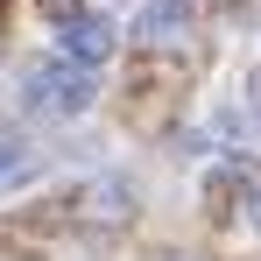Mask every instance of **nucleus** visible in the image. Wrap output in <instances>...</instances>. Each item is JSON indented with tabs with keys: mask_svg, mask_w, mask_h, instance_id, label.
Returning <instances> with one entry per match:
<instances>
[{
	"mask_svg": "<svg viewBox=\"0 0 261 261\" xmlns=\"http://www.w3.org/2000/svg\"><path fill=\"white\" fill-rule=\"evenodd\" d=\"M21 106L29 113H43V120H78L92 113V99H99V78H92L85 64H71V57H36V64H21Z\"/></svg>",
	"mask_w": 261,
	"mask_h": 261,
	"instance_id": "nucleus-1",
	"label": "nucleus"
},
{
	"mask_svg": "<svg viewBox=\"0 0 261 261\" xmlns=\"http://www.w3.org/2000/svg\"><path fill=\"white\" fill-rule=\"evenodd\" d=\"M113 49H120V36H113L106 14H57V57H71V64L99 71Z\"/></svg>",
	"mask_w": 261,
	"mask_h": 261,
	"instance_id": "nucleus-2",
	"label": "nucleus"
},
{
	"mask_svg": "<svg viewBox=\"0 0 261 261\" xmlns=\"http://www.w3.org/2000/svg\"><path fill=\"white\" fill-rule=\"evenodd\" d=\"M184 29H191V0H148L134 14V36L141 43H176Z\"/></svg>",
	"mask_w": 261,
	"mask_h": 261,
	"instance_id": "nucleus-3",
	"label": "nucleus"
},
{
	"mask_svg": "<svg viewBox=\"0 0 261 261\" xmlns=\"http://www.w3.org/2000/svg\"><path fill=\"white\" fill-rule=\"evenodd\" d=\"M21 170H29V155H21V141H14V134H0V184H14Z\"/></svg>",
	"mask_w": 261,
	"mask_h": 261,
	"instance_id": "nucleus-4",
	"label": "nucleus"
},
{
	"mask_svg": "<svg viewBox=\"0 0 261 261\" xmlns=\"http://www.w3.org/2000/svg\"><path fill=\"white\" fill-rule=\"evenodd\" d=\"M247 226H254V233H261V191H254V198H247Z\"/></svg>",
	"mask_w": 261,
	"mask_h": 261,
	"instance_id": "nucleus-5",
	"label": "nucleus"
},
{
	"mask_svg": "<svg viewBox=\"0 0 261 261\" xmlns=\"http://www.w3.org/2000/svg\"><path fill=\"white\" fill-rule=\"evenodd\" d=\"M247 106H254V113H261V71H254V85H247Z\"/></svg>",
	"mask_w": 261,
	"mask_h": 261,
	"instance_id": "nucleus-6",
	"label": "nucleus"
}]
</instances>
